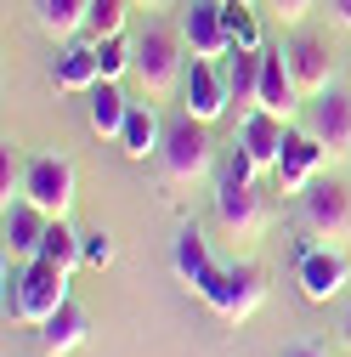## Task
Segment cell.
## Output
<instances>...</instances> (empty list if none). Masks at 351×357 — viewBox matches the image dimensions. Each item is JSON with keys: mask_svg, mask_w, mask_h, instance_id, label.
Listing matches in <instances>:
<instances>
[{"mask_svg": "<svg viewBox=\"0 0 351 357\" xmlns=\"http://www.w3.org/2000/svg\"><path fill=\"white\" fill-rule=\"evenodd\" d=\"M68 278L52 261H6V324L46 329L57 312L68 306Z\"/></svg>", "mask_w": 351, "mask_h": 357, "instance_id": "1", "label": "cell"}, {"mask_svg": "<svg viewBox=\"0 0 351 357\" xmlns=\"http://www.w3.org/2000/svg\"><path fill=\"white\" fill-rule=\"evenodd\" d=\"M136 57H130V74L142 79V91H148V102H159V97H170L176 85L187 79V40H182V29H159V23H148L136 40Z\"/></svg>", "mask_w": 351, "mask_h": 357, "instance_id": "2", "label": "cell"}, {"mask_svg": "<svg viewBox=\"0 0 351 357\" xmlns=\"http://www.w3.org/2000/svg\"><path fill=\"white\" fill-rule=\"evenodd\" d=\"M159 170L170 188H198L215 170V148H210V125L182 114L176 125H164V148H159Z\"/></svg>", "mask_w": 351, "mask_h": 357, "instance_id": "3", "label": "cell"}, {"mask_svg": "<svg viewBox=\"0 0 351 357\" xmlns=\"http://www.w3.org/2000/svg\"><path fill=\"white\" fill-rule=\"evenodd\" d=\"M74 188H79V176L63 153H46V159H29L23 165V199L34 210H46L52 221H68L74 210Z\"/></svg>", "mask_w": 351, "mask_h": 357, "instance_id": "4", "label": "cell"}, {"mask_svg": "<svg viewBox=\"0 0 351 357\" xmlns=\"http://www.w3.org/2000/svg\"><path fill=\"white\" fill-rule=\"evenodd\" d=\"M176 29L187 40V57H198V63H227L233 57V34H227V6L221 0H187Z\"/></svg>", "mask_w": 351, "mask_h": 357, "instance_id": "5", "label": "cell"}, {"mask_svg": "<svg viewBox=\"0 0 351 357\" xmlns=\"http://www.w3.org/2000/svg\"><path fill=\"white\" fill-rule=\"evenodd\" d=\"M300 227L306 238H323V244L351 238V193L340 182H312L300 193Z\"/></svg>", "mask_w": 351, "mask_h": 357, "instance_id": "6", "label": "cell"}, {"mask_svg": "<svg viewBox=\"0 0 351 357\" xmlns=\"http://www.w3.org/2000/svg\"><path fill=\"white\" fill-rule=\"evenodd\" d=\"M170 266H176V278H182L198 301H215V295H221V284H227V266L210 261L198 227H182V233H176V244H170Z\"/></svg>", "mask_w": 351, "mask_h": 357, "instance_id": "7", "label": "cell"}, {"mask_svg": "<svg viewBox=\"0 0 351 357\" xmlns=\"http://www.w3.org/2000/svg\"><path fill=\"white\" fill-rule=\"evenodd\" d=\"M306 130L323 142L329 159H351V91H340V85L318 91L306 108Z\"/></svg>", "mask_w": 351, "mask_h": 357, "instance_id": "8", "label": "cell"}, {"mask_svg": "<svg viewBox=\"0 0 351 357\" xmlns=\"http://www.w3.org/2000/svg\"><path fill=\"white\" fill-rule=\"evenodd\" d=\"M227 108H233V97H227L221 63H198V57H187V79H182V114H193V119L215 125Z\"/></svg>", "mask_w": 351, "mask_h": 357, "instance_id": "9", "label": "cell"}, {"mask_svg": "<svg viewBox=\"0 0 351 357\" xmlns=\"http://www.w3.org/2000/svg\"><path fill=\"white\" fill-rule=\"evenodd\" d=\"M329 165V153H323V142L312 137V130H289V142H283V159H278V170H272V182H278V193H306L318 182V170Z\"/></svg>", "mask_w": 351, "mask_h": 357, "instance_id": "10", "label": "cell"}, {"mask_svg": "<svg viewBox=\"0 0 351 357\" xmlns=\"http://www.w3.org/2000/svg\"><path fill=\"white\" fill-rule=\"evenodd\" d=\"M215 215L233 238H260V227H267V204H260L255 182H238V176H227L215 188Z\"/></svg>", "mask_w": 351, "mask_h": 357, "instance_id": "11", "label": "cell"}, {"mask_svg": "<svg viewBox=\"0 0 351 357\" xmlns=\"http://www.w3.org/2000/svg\"><path fill=\"white\" fill-rule=\"evenodd\" d=\"M300 97H306V91H300V79H295L283 46H260V102H255V108H267V114H278V119H295Z\"/></svg>", "mask_w": 351, "mask_h": 357, "instance_id": "12", "label": "cell"}, {"mask_svg": "<svg viewBox=\"0 0 351 357\" xmlns=\"http://www.w3.org/2000/svg\"><path fill=\"white\" fill-rule=\"evenodd\" d=\"M283 142H289V119H278V114H267V108H249V114L238 119V148L255 159V170H278Z\"/></svg>", "mask_w": 351, "mask_h": 357, "instance_id": "13", "label": "cell"}, {"mask_svg": "<svg viewBox=\"0 0 351 357\" xmlns=\"http://www.w3.org/2000/svg\"><path fill=\"white\" fill-rule=\"evenodd\" d=\"M46 227H52V215H46V210H34L29 199L6 204V221H0L6 261H34V255H40V238H46Z\"/></svg>", "mask_w": 351, "mask_h": 357, "instance_id": "14", "label": "cell"}, {"mask_svg": "<svg viewBox=\"0 0 351 357\" xmlns=\"http://www.w3.org/2000/svg\"><path fill=\"white\" fill-rule=\"evenodd\" d=\"M283 57H289V68H295V79H300L306 97H318V91L334 85V57H329V46H323L318 34H295L289 46H283Z\"/></svg>", "mask_w": 351, "mask_h": 357, "instance_id": "15", "label": "cell"}, {"mask_svg": "<svg viewBox=\"0 0 351 357\" xmlns=\"http://www.w3.org/2000/svg\"><path fill=\"white\" fill-rule=\"evenodd\" d=\"M345 289V255L334 244H318L300 255V295L306 301H334Z\"/></svg>", "mask_w": 351, "mask_h": 357, "instance_id": "16", "label": "cell"}, {"mask_svg": "<svg viewBox=\"0 0 351 357\" xmlns=\"http://www.w3.org/2000/svg\"><path fill=\"white\" fill-rule=\"evenodd\" d=\"M260 301H267V284H260V273H255V266H227V284H221V295H215L210 306H215V318L244 324Z\"/></svg>", "mask_w": 351, "mask_h": 357, "instance_id": "17", "label": "cell"}, {"mask_svg": "<svg viewBox=\"0 0 351 357\" xmlns=\"http://www.w3.org/2000/svg\"><path fill=\"white\" fill-rule=\"evenodd\" d=\"M85 97H91V102H85V114H91V130H97V137H108V142H119V137H125V119H130L125 91H119L114 79H102V85H91Z\"/></svg>", "mask_w": 351, "mask_h": 357, "instance_id": "18", "label": "cell"}, {"mask_svg": "<svg viewBox=\"0 0 351 357\" xmlns=\"http://www.w3.org/2000/svg\"><path fill=\"white\" fill-rule=\"evenodd\" d=\"M119 148H125V159H148V153L159 159V148H164V125H159L153 102H130V119H125Z\"/></svg>", "mask_w": 351, "mask_h": 357, "instance_id": "19", "label": "cell"}, {"mask_svg": "<svg viewBox=\"0 0 351 357\" xmlns=\"http://www.w3.org/2000/svg\"><path fill=\"white\" fill-rule=\"evenodd\" d=\"M221 79H227V97L249 114V108L260 102V52H244V46H238V52L221 63Z\"/></svg>", "mask_w": 351, "mask_h": 357, "instance_id": "20", "label": "cell"}, {"mask_svg": "<svg viewBox=\"0 0 351 357\" xmlns=\"http://www.w3.org/2000/svg\"><path fill=\"white\" fill-rule=\"evenodd\" d=\"M91 85H102V63H97V46H74L57 57V91L68 97H85Z\"/></svg>", "mask_w": 351, "mask_h": 357, "instance_id": "21", "label": "cell"}, {"mask_svg": "<svg viewBox=\"0 0 351 357\" xmlns=\"http://www.w3.org/2000/svg\"><path fill=\"white\" fill-rule=\"evenodd\" d=\"M91 17V0H34V23L46 29L52 40H74Z\"/></svg>", "mask_w": 351, "mask_h": 357, "instance_id": "22", "label": "cell"}, {"mask_svg": "<svg viewBox=\"0 0 351 357\" xmlns=\"http://www.w3.org/2000/svg\"><path fill=\"white\" fill-rule=\"evenodd\" d=\"M85 329H91V318H85V312L68 301V306L57 312V318H52L46 329H40V351H46V357H68V351L85 340Z\"/></svg>", "mask_w": 351, "mask_h": 357, "instance_id": "23", "label": "cell"}, {"mask_svg": "<svg viewBox=\"0 0 351 357\" xmlns=\"http://www.w3.org/2000/svg\"><path fill=\"white\" fill-rule=\"evenodd\" d=\"M34 261H52V266H63V273H74V266H85V233H74L68 221H52Z\"/></svg>", "mask_w": 351, "mask_h": 357, "instance_id": "24", "label": "cell"}, {"mask_svg": "<svg viewBox=\"0 0 351 357\" xmlns=\"http://www.w3.org/2000/svg\"><path fill=\"white\" fill-rule=\"evenodd\" d=\"M227 6V34H233V52H260V23H255V6L249 0H221Z\"/></svg>", "mask_w": 351, "mask_h": 357, "instance_id": "25", "label": "cell"}, {"mask_svg": "<svg viewBox=\"0 0 351 357\" xmlns=\"http://www.w3.org/2000/svg\"><path fill=\"white\" fill-rule=\"evenodd\" d=\"M125 6H130V0H91L85 34H91V40H114V34H125Z\"/></svg>", "mask_w": 351, "mask_h": 357, "instance_id": "26", "label": "cell"}, {"mask_svg": "<svg viewBox=\"0 0 351 357\" xmlns=\"http://www.w3.org/2000/svg\"><path fill=\"white\" fill-rule=\"evenodd\" d=\"M91 46H97L102 79H119V74L130 68V57H136V46H125V34H114V40H91Z\"/></svg>", "mask_w": 351, "mask_h": 357, "instance_id": "27", "label": "cell"}, {"mask_svg": "<svg viewBox=\"0 0 351 357\" xmlns=\"http://www.w3.org/2000/svg\"><path fill=\"white\" fill-rule=\"evenodd\" d=\"M17 199H23V170H17L12 148H6V159H0V210H6V204H17Z\"/></svg>", "mask_w": 351, "mask_h": 357, "instance_id": "28", "label": "cell"}, {"mask_svg": "<svg viewBox=\"0 0 351 357\" xmlns=\"http://www.w3.org/2000/svg\"><path fill=\"white\" fill-rule=\"evenodd\" d=\"M114 261V238L108 233H85V266H108Z\"/></svg>", "mask_w": 351, "mask_h": 357, "instance_id": "29", "label": "cell"}, {"mask_svg": "<svg viewBox=\"0 0 351 357\" xmlns=\"http://www.w3.org/2000/svg\"><path fill=\"white\" fill-rule=\"evenodd\" d=\"M267 6H272V12L283 17V23H300L306 12H312V0H267Z\"/></svg>", "mask_w": 351, "mask_h": 357, "instance_id": "30", "label": "cell"}, {"mask_svg": "<svg viewBox=\"0 0 351 357\" xmlns=\"http://www.w3.org/2000/svg\"><path fill=\"white\" fill-rule=\"evenodd\" d=\"M329 12H334L340 29H351V0H329Z\"/></svg>", "mask_w": 351, "mask_h": 357, "instance_id": "31", "label": "cell"}, {"mask_svg": "<svg viewBox=\"0 0 351 357\" xmlns=\"http://www.w3.org/2000/svg\"><path fill=\"white\" fill-rule=\"evenodd\" d=\"M283 357H323V351H318V346H289Z\"/></svg>", "mask_w": 351, "mask_h": 357, "instance_id": "32", "label": "cell"}, {"mask_svg": "<svg viewBox=\"0 0 351 357\" xmlns=\"http://www.w3.org/2000/svg\"><path fill=\"white\" fill-rule=\"evenodd\" d=\"M340 335H345V346H351V312H345V324H340Z\"/></svg>", "mask_w": 351, "mask_h": 357, "instance_id": "33", "label": "cell"}]
</instances>
